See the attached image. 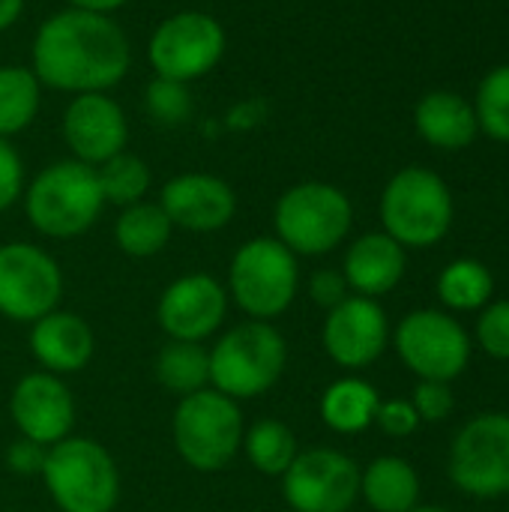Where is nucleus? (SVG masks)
<instances>
[{
    "mask_svg": "<svg viewBox=\"0 0 509 512\" xmlns=\"http://www.w3.org/2000/svg\"><path fill=\"white\" fill-rule=\"evenodd\" d=\"M132 66V45L111 15L60 9L48 15L30 48V69L42 87L60 93H108Z\"/></svg>",
    "mask_w": 509,
    "mask_h": 512,
    "instance_id": "1",
    "label": "nucleus"
},
{
    "mask_svg": "<svg viewBox=\"0 0 509 512\" xmlns=\"http://www.w3.org/2000/svg\"><path fill=\"white\" fill-rule=\"evenodd\" d=\"M21 201L33 231L51 240H75L87 234L105 210L96 168L72 156L45 165L24 186Z\"/></svg>",
    "mask_w": 509,
    "mask_h": 512,
    "instance_id": "2",
    "label": "nucleus"
},
{
    "mask_svg": "<svg viewBox=\"0 0 509 512\" xmlns=\"http://www.w3.org/2000/svg\"><path fill=\"white\" fill-rule=\"evenodd\" d=\"M288 369V342L273 321H240L210 348V387L249 402L279 384Z\"/></svg>",
    "mask_w": 509,
    "mask_h": 512,
    "instance_id": "3",
    "label": "nucleus"
},
{
    "mask_svg": "<svg viewBox=\"0 0 509 512\" xmlns=\"http://www.w3.org/2000/svg\"><path fill=\"white\" fill-rule=\"evenodd\" d=\"M354 225L351 198L324 180L288 186L273 204V237L297 258H321L345 243Z\"/></svg>",
    "mask_w": 509,
    "mask_h": 512,
    "instance_id": "4",
    "label": "nucleus"
},
{
    "mask_svg": "<svg viewBox=\"0 0 509 512\" xmlns=\"http://www.w3.org/2000/svg\"><path fill=\"white\" fill-rule=\"evenodd\" d=\"M39 477L60 512H114L123 495L114 456L99 441L81 435L48 447Z\"/></svg>",
    "mask_w": 509,
    "mask_h": 512,
    "instance_id": "5",
    "label": "nucleus"
},
{
    "mask_svg": "<svg viewBox=\"0 0 509 512\" xmlns=\"http://www.w3.org/2000/svg\"><path fill=\"white\" fill-rule=\"evenodd\" d=\"M225 291L249 321H276L297 300L300 258L276 237H252L234 249Z\"/></svg>",
    "mask_w": 509,
    "mask_h": 512,
    "instance_id": "6",
    "label": "nucleus"
},
{
    "mask_svg": "<svg viewBox=\"0 0 509 512\" xmlns=\"http://www.w3.org/2000/svg\"><path fill=\"white\" fill-rule=\"evenodd\" d=\"M243 408L231 396L207 387L177 399L171 417V441L183 465L198 474L225 471L243 450Z\"/></svg>",
    "mask_w": 509,
    "mask_h": 512,
    "instance_id": "7",
    "label": "nucleus"
},
{
    "mask_svg": "<svg viewBox=\"0 0 509 512\" xmlns=\"http://www.w3.org/2000/svg\"><path fill=\"white\" fill-rule=\"evenodd\" d=\"M381 225L405 249H429L453 228V192L441 174L408 165L396 171L381 192Z\"/></svg>",
    "mask_w": 509,
    "mask_h": 512,
    "instance_id": "8",
    "label": "nucleus"
},
{
    "mask_svg": "<svg viewBox=\"0 0 509 512\" xmlns=\"http://www.w3.org/2000/svg\"><path fill=\"white\" fill-rule=\"evenodd\" d=\"M228 48L225 27L201 9H180L162 18L147 42V60L156 75L192 84L210 75Z\"/></svg>",
    "mask_w": 509,
    "mask_h": 512,
    "instance_id": "9",
    "label": "nucleus"
},
{
    "mask_svg": "<svg viewBox=\"0 0 509 512\" xmlns=\"http://www.w3.org/2000/svg\"><path fill=\"white\" fill-rule=\"evenodd\" d=\"M393 345L420 381L453 384L471 363V336L444 309L408 312L393 333Z\"/></svg>",
    "mask_w": 509,
    "mask_h": 512,
    "instance_id": "10",
    "label": "nucleus"
},
{
    "mask_svg": "<svg viewBox=\"0 0 509 512\" xmlns=\"http://www.w3.org/2000/svg\"><path fill=\"white\" fill-rule=\"evenodd\" d=\"M450 480L471 498H507L509 414L486 411L459 429L450 447Z\"/></svg>",
    "mask_w": 509,
    "mask_h": 512,
    "instance_id": "11",
    "label": "nucleus"
},
{
    "mask_svg": "<svg viewBox=\"0 0 509 512\" xmlns=\"http://www.w3.org/2000/svg\"><path fill=\"white\" fill-rule=\"evenodd\" d=\"M63 270L57 258L27 240L0 243V315L15 324H33L60 309Z\"/></svg>",
    "mask_w": 509,
    "mask_h": 512,
    "instance_id": "12",
    "label": "nucleus"
},
{
    "mask_svg": "<svg viewBox=\"0 0 509 512\" xmlns=\"http://www.w3.org/2000/svg\"><path fill=\"white\" fill-rule=\"evenodd\" d=\"M279 483L291 512H351L360 501V465L336 447L300 450Z\"/></svg>",
    "mask_w": 509,
    "mask_h": 512,
    "instance_id": "13",
    "label": "nucleus"
},
{
    "mask_svg": "<svg viewBox=\"0 0 509 512\" xmlns=\"http://www.w3.org/2000/svg\"><path fill=\"white\" fill-rule=\"evenodd\" d=\"M228 291L213 273H183L168 282L156 303V324L174 342H207L228 318Z\"/></svg>",
    "mask_w": 509,
    "mask_h": 512,
    "instance_id": "14",
    "label": "nucleus"
},
{
    "mask_svg": "<svg viewBox=\"0 0 509 512\" xmlns=\"http://www.w3.org/2000/svg\"><path fill=\"white\" fill-rule=\"evenodd\" d=\"M321 345L339 369H369L390 345V321L384 306L372 297H345L336 309L327 312Z\"/></svg>",
    "mask_w": 509,
    "mask_h": 512,
    "instance_id": "15",
    "label": "nucleus"
},
{
    "mask_svg": "<svg viewBox=\"0 0 509 512\" xmlns=\"http://www.w3.org/2000/svg\"><path fill=\"white\" fill-rule=\"evenodd\" d=\"M75 396L69 384L51 372H27L9 393V417L18 438L54 447L75 429Z\"/></svg>",
    "mask_w": 509,
    "mask_h": 512,
    "instance_id": "16",
    "label": "nucleus"
},
{
    "mask_svg": "<svg viewBox=\"0 0 509 512\" xmlns=\"http://www.w3.org/2000/svg\"><path fill=\"white\" fill-rule=\"evenodd\" d=\"M63 141L72 159L99 168L111 156L126 150L129 120L123 105L108 93H78L69 99L60 123Z\"/></svg>",
    "mask_w": 509,
    "mask_h": 512,
    "instance_id": "17",
    "label": "nucleus"
},
{
    "mask_svg": "<svg viewBox=\"0 0 509 512\" xmlns=\"http://www.w3.org/2000/svg\"><path fill=\"white\" fill-rule=\"evenodd\" d=\"M159 207L174 228L189 234H213L237 216V192L228 180L207 171H186L159 189Z\"/></svg>",
    "mask_w": 509,
    "mask_h": 512,
    "instance_id": "18",
    "label": "nucleus"
},
{
    "mask_svg": "<svg viewBox=\"0 0 509 512\" xmlns=\"http://www.w3.org/2000/svg\"><path fill=\"white\" fill-rule=\"evenodd\" d=\"M27 345L36 366L57 378L78 375L81 369L90 366L96 354L93 327L81 315L66 309H54L39 321H33L27 333Z\"/></svg>",
    "mask_w": 509,
    "mask_h": 512,
    "instance_id": "19",
    "label": "nucleus"
},
{
    "mask_svg": "<svg viewBox=\"0 0 509 512\" xmlns=\"http://www.w3.org/2000/svg\"><path fill=\"white\" fill-rule=\"evenodd\" d=\"M408 270V249L399 246L384 231H369L357 237L342 261V276L357 297H384L390 294Z\"/></svg>",
    "mask_w": 509,
    "mask_h": 512,
    "instance_id": "20",
    "label": "nucleus"
},
{
    "mask_svg": "<svg viewBox=\"0 0 509 512\" xmlns=\"http://www.w3.org/2000/svg\"><path fill=\"white\" fill-rule=\"evenodd\" d=\"M417 135L438 150H465L474 144L480 123L474 105L453 90H432L414 108Z\"/></svg>",
    "mask_w": 509,
    "mask_h": 512,
    "instance_id": "21",
    "label": "nucleus"
},
{
    "mask_svg": "<svg viewBox=\"0 0 509 512\" xmlns=\"http://www.w3.org/2000/svg\"><path fill=\"white\" fill-rule=\"evenodd\" d=\"M360 498L375 512H411L420 504V474L402 456H378L360 471Z\"/></svg>",
    "mask_w": 509,
    "mask_h": 512,
    "instance_id": "22",
    "label": "nucleus"
},
{
    "mask_svg": "<svg viewBox=\"0 0 509 512\" xmlns=\"http://www.w3.org/2000/svg\"><path fill=\"white\" fill-rule=\"evenodd\" d=\"M381 405V393L360 375L336 378L318 402V414L324 426L336 435H360L375 426V414Z\"/></svg>",
    "mask_w": 509,
    "mask_h": 512,
    "instance_id": "23",
    "label": "nucleus"
},
{
    "mask_svg": "<svg viewBox=\"0 0 509 512\" xmlns=\"http://www.w3.org/2000/svg\"><path fill=\"white\" fill-rule=\"evenodd\" d=\"M174 225L159 207V201H138L117 213L114 219V246L126 258H156L171 243Z\"/></svg>",
    "mask_w": 509,
    "mask_h": 512,
    "instance_id": "24",
    "label": "nucleus"
},
{
    "mask_svg": "<svg viewBox=\"0 0 509 512\" xmlns=\"http://www.w3.org/2000/svg\"><path fill=\"white\" fill-rule=\"evenodd\" d=\"M159 387L177 399H186L210 387V348L201 342H174L168 339L153 363Z\"/></svg>",
    "mask_w": 509,
    "mask_h": 512,
    "instance_id": "25",
    "label": "nucleus"
},
{
    "mask_svg": "<svg viewBox=\"0 0 509 512\" xmlns=\"http://www.w3.org/2000/svg\"><path fill=\"white\" fill-rule=\"evenodd\" d=\"M246 462L264 474V477H282L291 462L297 459L300 453V444H297V435L294 429L279 420V417H261L255 420L252 426H246L243 432V450Z\"/></svg>",
    "mask_w": 509,
    "mask_h": 512,
    "instance_id": "26",
    "label": "nucleus"
},
{
    "mask_svg": "<svg viewBox=\"0 0 509 512\" xmlns=\"http://www.w3.org/2000/svg\"><path fill=\"white\" fill-rule=\"evenodd\" d=\"M42 105V84L30 66H0V138H12L33 126Z\"/></svg>",
    "mask_w": 509,
    "mask_h": 512,
    "instance_id": "27",
    "label": "nucleus"
},
{
    "mask_svg": "<svg viewBox=\"0 0 509 512\" xmlns=\"http://www.w3.org/2000/svg\"><path fill=\"white\" fill-rule=\"evenodd\" d=\"M438 300L453 312H474L492 303L495 276L477 258H456L438 276Z\"/></svg>",
    "mask_w": 509,
    "mask_h": 512,
    "instance_id": "28",
    "label": "nucleus"
},
{
    "mask_svg": "<svg viewBox=\"0 0 509 512\" xmlns=\"http://www.w3.org/2000/svg\"><path fill=\"white\" fill-rule=\"evenodd\" d=\"M96 180H99L105 204H114V207L123 210L129 204L147 201V189L153 183V174H150V165L141 156L123 150V153L111 156L108 162H102L96 168Z\"/></svg>",
    "mask_w": 509,
    "mask_h": 512,
    "instance_id": "29",
    "label": "nucleus"
},
{
    "mask_svg": "<svg viewBox=\"0 0 509 512\" xmlns=\"http://www.w3.org/2000/svg\"><path fill=\"white\" fill-rule=\"evenodd\" d=\"M474 114L489 138L509 144V63H501L483 75L474 96Z\"/></svg>",
    "mask_w": 509,
    "mask_h": 512,
    "instance_id": "30",
    "label": "nucleus"
},
{
    "mask_svg": "<svg viewBox=\"0 0 509 512\" xmlns=\"http://www.w3.org/2000/svg\"><path fill=\"white\" fill-rule=\"evenodd\" d=\"M144 108L159 126H180L192 117V93L189 84L153 75L144 87Z\"/></svg>",
    "mask_w": 509,
    "mask_h": 512,
    "instance_id": "31",
    "label": "nucleus"
},
{
    "mask_svg": "<svg viewBox=\"0 0 509 512\" xmlns=\"http://www.w3.org/2000/svg\"><path fill=\"white\" fill-rule=\"evenodd\" d=\"M477 345L495 357L509 360V300H492L477 321Z\"/></svg>",
    "mask_w": 509,
    "mask_h": 512,
    "instance_id": "32",
    "label": "nucleus"
},
{
    "mask_svg": "<svg viewBox=\"0 0 509 512\" xmlns=\"http://www.w3.org/2000/svg\"><path fill=\"white\" fill-rule=\"evenodd\" d=\"M411 405H414L420 423H441V420H447L453 414L456 399H453L450 384H444V381H420L414 387Z\"/></svg>",
    "mask_w": 509,
    "mask_h": 512,
    "instance_id": "33",
    "label": "nucleus"
},
{
    "mask_svg": "<svg viewBox=\"0 0 509 512\" xmlns=\"http://www.w3.org/2000/svg\"><path fill=\"white\" fill-rule=\"evenodd\" d=\"M24 162L21 153L9 138H0V213H6L12 204L21 201L24 195Z\"/></svg>",
    "mask_w": 509,
    "mask_h": 512,
    "instance_id": "34",
    "label": "nucleus"
},
{
    "mask_svg": "<svg viewBox=\"0 0 509 512\" xmlns=\"http://www.w3.org/2000/svg\"><path fill=\"white\" fill-rule=\"evenodd\" d=\"M375 426L387 438H411L420 429V417H417L411 399H381Z\"/></svg>",
    "mask_w": 509,
    "mask_h": 512,
    "instance_id": "35",
    "label": "nucleus"
},
{
    "mask_svg": "<svg viewBox=\"0 0 509 512\" xmlns=\"http://www.w3.org/2000/svg\"><path fill=\"white\" fill-rule=\"evenodd\" d=\"M306 294H309V300H312L315 306H321L324 312H330V309H336L345 297H351V288H348L342 270L324 267V270H315V273L309 276Z\"/></svg>",
    "mask_w": 509,
    "mask_h": 512,
    "instance_id": "36",
    "label": "nucleus"
},
{
    "mask_svg": "<svg viewBox=\"0 0 509 512\" xmlns=\"http://www.w3.org/2000/svg\"><path fill=\"white\" fill-rule=\"evenodd\" d=\"M45 453H48V447L18 438L6 447V468L18 477H39L42 465H45Z\"/></svg>",
    "mask_w": 509,
    "mask_h": 512,
    "instance_id": "37",
    "label": "nucleus"
},
{
    "mask_svg": "<svg viewBox=\"0 0 509 512\" xmlns=\"http://www.w3.org/2000/svg\"><path fill=\"white\" fill-rule=\"evenodd\" d=\"M69 9H81V12H96V15H111L120 6H126V0H66Z\"/></svg>",
    "mask_w": 509,
    "mask_h": 512,
    "instance_id": "38",
    "label": "nucleus"
},
{
    "mask_svg": "<svg viewBox=\"0 0 509 512\" xmlns=\"http://www.w3.org/2000/svg\"><path fill=\"white\" fill-rule=\"evenodd\" d=\"M24 0H0V33L9 30L18 18H21Z\"/></svg>",
    "mask_w": 509,
    "mask_h": 512,
    "instance_id": "39",
    "label": "nucleus"
},
{
    "mask_svg": "<svg viewBox=\"0 0 509 512\" xmlns=\"http://www.w3.org/2000/svg\"><path fill=\"white\" fill-rule=\"evenodd\" d=\"M411 512H450V510H444V507H423V504H417Z\"/></svg>",
    "mask_w": 509,
    "mask_h": 512,
    "instance_id": "40",
    "label": "nucleus"
}]
</instances>
